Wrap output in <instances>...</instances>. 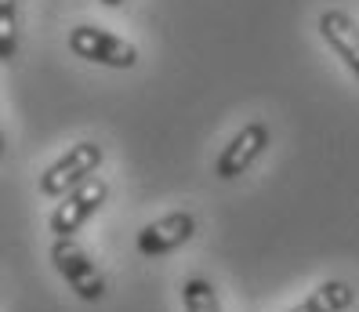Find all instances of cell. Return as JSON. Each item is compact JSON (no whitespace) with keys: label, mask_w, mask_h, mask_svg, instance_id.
Segmentation results:
<instances>
[{"label":"cell","mask_w":359,"mask_h":312,"mask_svg":"<svg viewBox=\"0 0 359 312\" xmlns=\"http://www.w3.org/2000/svg\"><path fill=\"white\" fill-rule=\"evenodd\" d=\"M102 160H105V149L98 142H76V145H69L58 160H51L48 168L40 171V182H36L40 193L62 200L66 193L80 189L88 178H95L98 168H102Z\"/></svg>","instance_id":"cell-1"},{"label":"cell","mask_w":359,"mask_h":312,"mask_svg":"<svg viewBox=\"0 0 359 312\" xmlns=\"http://www.w3.org/2000/svg\"><path fill=\"white\" fill-rule=\"evenodd\" d=\"M51 265L55 273L66 280V287L80 301H102L105 298V276L95 265V258L83 251L73 236H55L51 243Z\"/></svg>","instance_id":"cell-2"},{"label":"cell","mask_w":359,"mask_h":312,"mask_svg":"<svg viewBox=\"0 0 359 312\" xmlns=\"http://www.w3.org/2000/svg\"><path fill=\"white\" fill-rule=\"evenodd\" d=\"M66 48L83 58V62H95V66L105 69H131L138 66V48L131 40H123L120 33H109L102 26H73L66 36Z\"/></svg>","instance_id":"cell-3"},{"label":"cell","mask_w":359,"mask_h":312,"mask_svg":"<svg viewBox=\"0 0 359 312\" xmlns=\"http://www.w3.org/2000/svg\"><path fill=\"white\" fill-rule=\"evenodd\" d=\"M105 200H109V182H105L102 175H95V178L83 182L80 189L66 193V196L55 203V211L48 218V229H51L55 236H76L80 229L102 211Z\"/></svg>","instance_id":"cell-4"},{"label":"cell","mask_w":359,"mask_h":312,"mask_svg":"<svg viewBox=\"0 0 359 312\" xmlns=\"http://www.w3.org/2000/svg\"><path fill=\"white\" fill-rule=\"evenodd\" d=\"M269 142H272L269 123H262V120L243 123V128L222 145V153H218V160H215V175H218L222 182L240 178V175L250 168V163H255V160L269 149Z\"/></svg>","instance_id":"cell-5"},{"label":"cell","mask_w":359,"mask_h":312,"mask_svg":"<svg viewBox=\"0 0 359 312\" xmlns=\"http://www.w3.org/2000/svg\"><path fill=\"white\" fill-rule=\"evenodd\" d=\"M193 233H196V215L171 211V215L149 222L145 229H138L135 247H138L142 258H163V255L178 251V247H185L189 240H193Z\"/></svg>","instance_id":"cell-6"},{"label":"cell","mask_w":359,"mask_h":312,"mask_svg":"<svg viewBox=\"0 0 359 312\" xmlns=\"http://www.w3.org/2000/svg\"><path fill=\"white\" fill-rule=\"evenodd\" d=\"M316 29L327 40V48L345 62V69L352 76H359V22L355 18L341 8H327L316 18Z\"/></svg>","instance_id":"cell-7"},{"label":"cell","mask_w":359,"mask_h":312,"mask_svg":"<svg viewBox=\"0 0 359 312\" xmlns=\"http://www.w3.org/2000/svg\"><path fill=\"white\" fill-rule=\"evenodd\" d=\"M355 287L345 280H323L320 287H312V294H305L294 308L287 312H348L355 305Z\"/></svg>","instance_id":"cell-8"},{"label":"cell","mask_w":359,"mask_h":312,"mask_svg":"<svg viewBox=\"0 0 359 312\" xmlns=\"http://www.w3.org/2000/svg\"><path fill=\"white\" fill-rule=\"evenodd\" d=\"M182 305H185V312H222L215 283L203 276H189L182 283Z\"/></svg>","instance_id":"cell-9"},{"label":"cell","mask_w":359,"mask_h":312,"mask_svg":"<svg viewBox=\"0 0 359 312\" xmlns=\"http://www.w3.org/2000/svg\"><path fill=\"white\" fill-rule=\"evenodd\" d=\"M18 29H22L18 0H0V58L4 62L18 55Z\"/></svg>","instance_id":"cell-10"},{"label":"cell","mask_w":359,"mask_h":312,"mask_svg":"<svg viewBox=\"0 0 359 312\" xmlns=\"http://www.w3.org/2000/svg\"><path fill=\"white\" fill-rule=\"evenodd\" d=\"M102 4H105V8H123L128 0H102Z\"/></svg>","instance_id":"cell-11"}]
</instances>
